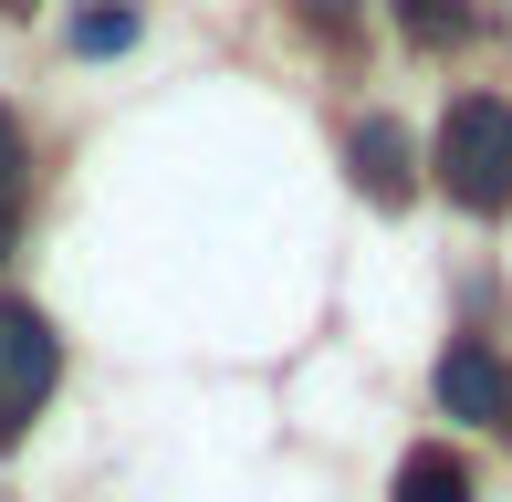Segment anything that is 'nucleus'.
I'll return each mask as SVG.
<instances>
[{
    "label": "nucleus",
    "instance_id": "obj_1",
    "mask_svg": "<svg viewBox=\"0 0 512 502\" xmlns=\"http://www.w3.org/2000/svg\"><path fill=\"white\" fill-rule=\"evenodd\" d=\"M429 168H439V189H450L460 210L502 220V210H512V105H502V95H460L450 116H439Z\"/></svg>",
    "mask_w": 512,
    "mask_h": 502
},
{
    "label": "nucleus",
    "instance_id": "obj_2",
    "mask_svg": "<svg viewBox=\"0 0 512 502\" xmlns=\"http://www.w3.org/2000/svg\"><path fill=\"white\" fill-rule=\"evenodd\" d=\"M53 377H63L53 325H42L32 304H0V440H21V429H32V408L53 398Z\"/></svg>",
    "mask_w": 512,
    "mask_h": 502
},
{
    "label": "nucleus",
    "instance_id": "obj_3",
    "mask_svg": "<svg viewBox=\"0 0 512 502\" xmlns=\"http://www.w3.org/2000/svg\"><path fill=\"white\" fill-rule=\"evenodd\" d=\"M429 387H439V408H450V419H481V429H502V408H512V367H502L492 346H481V335L439 346Z\"/></svg>",
    "mask_w": 512,
    "mask_h": 502
},
{
    "label": "nucleus",
    "instance_id": "obj_4",
    "mask_svg": "<svg viewBox=\"0 0 512 502\" xmlns=\"http://www.w3.org/2000/svg\"><path fill=\"white\" fill-rule=\"evenodd\" d=\"M345 178H356L377 210H408V199H418V147H408L387 116H366L356 136H345Z\"/></svg>",
    "mask_w": 512,
    "mask_h": 502
},
{
    "label": "nucleus",
    "instance_id": "obj_5",
    "mask_svg": "<svg viewBox=\"0 0 512 502\" xmlns=\"http://www.w3.org/2000/svg\"><path fill=\"white\" fill-rule=\"evenodd\" d=\"M398 502H471V471H460V450H408L398 461Z\"/></svg>",
    "mask_w": 512,
    "mask_h": 502
},
{
    "label": "nucleus",
    "instance_id": "obj_6",
    "mask_svg": "<svg viewBox=\"0 0 512 502\" xmlns=\"http://www.w3.org/2000/svg\"><path fill=\"white\" fill-rule=\"evenodd\" d=\"M387 11H398V32L418 42V53H439V42L471 32V0H387Z\"/></svg>",
    "mask_w": 512,
    "mask_h": 502
},
{
    "label": "nucleus",
    "instance_id": "obj_7",
    "mask_svg": "<svg viewBox=\"0 0 512 502\" xmlns=\"http://www.w3.org/2000/svg\"><path fill=\"white\" fill-rule=\"evenodd\" d=\"M136 42V0H95V11H74V53H126Z\"/></svg>",
    "mask_w": 512,
    "mask_h": 502
},
{
    "label": "nucleus",
    "instance_id": "obj_8",
    "mask_svg": "<svg viewBox=\"0 0 512 502\" xmlns=\"http://www.w3.org/2000/svg\"><path fill=\"white\" fill-rule=\"evenodd\" d=\"M11 220H21V126L0 105V251H11Z\"/></svg>",
    "mask_w": 512,
    "mask_h": 502
},
{
    "label": "nucleus",
    "instance_id": "obj_9",
    "mask_svg": "<svg viewBox=\"0 0 512 502\" xmlns=\"http://www.w3.org/2000/svg\"><path fill=\"white\" fill-rule=\"evenodd\" d=\"M304 21H314L324 42H345V0H304Z\"/></svg>",
    "mask_w": 512,
    "mask_h": 502
},
{
    "label": "nucleus",
    "instance_id": "obj_10",
    "mask_svg": "<svg viewBox=\"0 0 512 502\" xmlns=\"http://www.w3.org/2000/svg\"><path fill=\"white\" fill-rule=\"evenodd\" d=\"M502 440H512V408H502Z\"/></svg>",
    "mask_w": 512,
    "mask_h": 502
}]
</instances>
